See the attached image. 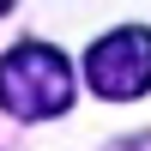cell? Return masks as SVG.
<instances>
[{"mask_svg":"<svg viewBox=\"0 0 151 151\" xmlns=\"http://www.w3.org/2000/svg\"><path fill=\"white\" fill-rule=\"evenodd\" d=\"M73 103V67L60 48L48 42H18L6 60H0V109L18 121H42L60 115Z\"/></svg>","mask_w":151,"mask_h":151,"instance_id":"obj_1","label":"cell"},{"mask_svg":"<svg viewBox=\"0 0 151 151\" xmlns=\"http://www.w3.org/2000/svg\"><path fill=\"white\" fill-rule=\"evenodd\" d=\"M85 79H91V91L109 97V103L145 97L151 91V30H139V24L109 30L103 42L85 55Z\"/></svg>","mask_w":151,"mask_h":151,"instance_id":"obj_2","label":"cell"},{"mask_svg":"<svg viewBox=\"0 0 151 151\" xmlns=\"http://www.w3.org/2000/svg\"><path fill=\"white\" fill-rule=\"evenodd\" d=\"M133 151H151V139H139V145H133Z\"/></svg>","mask_w":151,"mask_h":151,"instance_id":"obj_3","label":"cell"}]
</instances>
